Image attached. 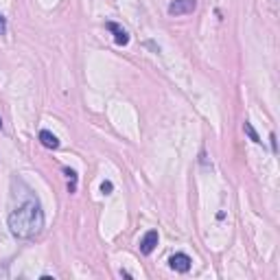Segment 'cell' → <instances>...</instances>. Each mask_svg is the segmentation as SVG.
Listing matches in <instances>:
<instances>
[{
  "label": "cell",
  "instance_id": "obj_1",
  "mask_svg": "<svg viewBox=\"0 0 280 280\" xmlns=\"http://www.w3.org/2000/svg\"><path fill=\"white\" fill-rule=\"evenodd\" d=\"M9 230L15 238L31 241L44 230V212L37 199H27L9 215Z\"/></svg>",
  "mask_w": 280,
  "mask_h": 280
},
{
  "label": "cell",
  "instance_id": "obj_2",
  "mask_svg": "<svg viewBox=\"0 0 280 280\" xmlns=\"http://www.w3.org/2000/svg\"><path fill=\"white\" fill-rule=\"evenodd\" d=\"M195 9H197V0H173L169 5L171 15H186V13H193Z\"/></svg>",
  "mask_w": 280,
  "mask_h": 280
},
{
  "label": "cell",
  "instance_id": "obj_3",
  "mask_svg": "<svg viewBox=\"0 0 280 280\" xmlns=\"http://www.w3.org/2000/svg\"><path fill=\"white\" fill-rule=\"evenodd\" d=\"M191 258L186 256V254H175V256H171L169 258V265H171V269H175V271H179V274H186L188 269H191Z\"/></svg>",
  "mask_w": 280,
  "mask_h": 280
},
{
  "label": "cell",
  "instance_id": "obj_4",
  "mask_svg": "<svg viewBox=\"0 0 280 280\" xmlns=\"http://www.w3.org/2000/svg\"><path fill=\"white\" fill-rule=\"evenodd\" d=\"M155 245H158V232H155V230H149V232L143 236V241H140V252L147 256V254H151L155 250Z\"/></svg>",
  "mask_w": 280,
  "mask_h": 280
},
{
  "label": "cell",
  "instance_id": "obj_5",
  "mask_svg": "<svg viewBox=\"0 0 280 280\" xmlns=\"http://www.w3.org/2000/svg\"><path fill=\"white\" fill-rule=\"evenodd\" d=\"M108 29L114 33V39H116V44H118V46H125V44L129 42L127 31H125V29H121L116 22H108Z\"/></svg>",
  "mask_w": 280,
  "mask_h": 280
},
{
  "label": "cell",
  "instance_id": "obj_6",
  "mask_svg": "<svg viewBox=\"0 0 280 280\" xmlns=\"http://www.w3.org/2000/svg\"><path fill=\"white\" fill-rule=\"evenodd\" d=\"M39 143H42L46 149H57V147H59V138L44 129V131H39Z\"/></svg>",
  "mask_w": 280,
  "mask_h": 280
},
{
  "label": "cell",
  "instance_id": "obj_7",
  "mask_svg": "<svg viewBox=\"0 0 280 280\" xmlns=\"http://www.w3.org/2000/svg\"><path fill=\"white\" fill-rule=\"evenodd\" d=\"M64 171H66V175L70 177V182H68V191H70V193H75V191H77V173L72 171V169H64Z\"/></svg>",
  "mask_w": 280,
  "mask_h": 280
},
{
  "label": "cell",
  "instance_id": "obj_8",
  "mask_svg": "<svg viewBox=\"0 0 280 280\" xmlns=\"http://www.w3.org/2000/svg\"><path fill=\"white\" fill-rule=\"evenodd\" d=\"M243 129H245V134L250 136V140H252V143H261V138H258V134H256V131H254L252 123H245V125H243Z\"/></svg>",
  "mask_w": 280,
  "mask_h": 280
},
{
  "label": "cell",
  "instance_id": "obj_9",
  "mask_svg": "<svg viewBox=\"0 0 280 280\" xmlns=\"http://www.w3.org/2000/svg\"><path fill=\"white\" fill-rule=\"evenodd\" d=\"M112 188H114L112 182H103V184H101V193H103V195H110V193H112Z\"/></svg>",
  "mask_w": 280,
  "mask_h": 280
},
{
  "label": "cell",
  "instance_id": "obj_10",
  "mask_svg": "<svg viewBox=\"0 0 280 280\" xmlns=\"http://www.w3.org/2000/svg\"><path fill=\"white\" fill-rule=\"evenodd\" d=\"M7 33V20H5V15H0V35H5Z\"/></svg>",
  "mask_w": 280,
  "mask_h": 280
},
{
  "label": "cell",
  "instance_id": "obj_11",
  "mask_svg": "<svg viewBox=\"0 0 280 280\" xmlns=\"http://www.w3.org/2000/svg\"><path fill=\"white\" fill-rule=\"evenodd\" d=\"M0 129H3V118H0Z\"/></svg>",
  "mask_w": 280,
  "mask_h": 280
}]
</instances>
